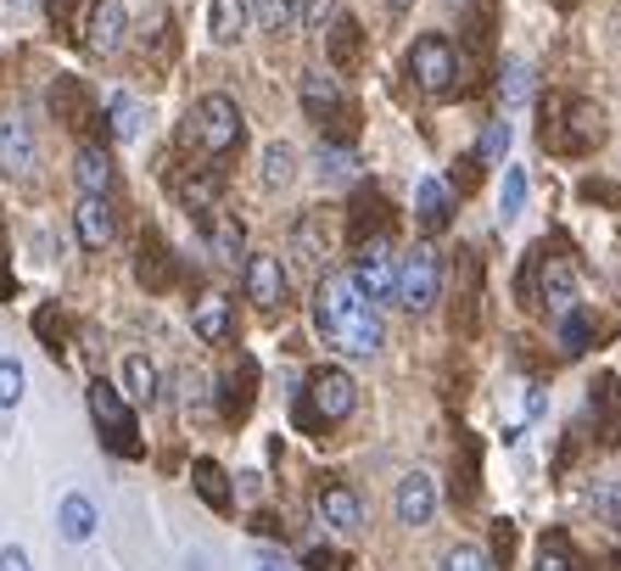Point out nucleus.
<instances>
[{
	"label": "nucleus",
	"instance_id": "obj_1",
	"mask_svg": "<svg viewBox=\"0 0 621 571\" xmlns=\"http://www.w3.org/2000/svg\"><path fill=\"white\" fill-rule=\"evenodd\" d=\"M314 330L342 348L353 359H375L380 348H387V325H380V308L359 292V286L348 275H325L314 286Z\"/></svg>",
	"mask_w": 621,
	"mask_h": 571
},
{
	"label": "nucleus",
	"instance_id": "obj_2",
	"mask_svg": "<svg viewBox=\"0 0 621 571\" xmlns=\"http://www.w3.org/2000/svg\"><path fill=\"white\" fill-rule=\"evenodd\" d=\"M605 113L588 102V95H549L543 102V129L538 140L554 158H588L594 147H605Z\"/></svg>",
	"mask_w": 621,
	"mask_h": 571
},
{
	"label": "nucleus",
	"instance_id": "obj_3",
	"mask_svg": "<svg viewBox=\"0 0 621 571\" xmlns=\"http://www.w3.org/2000/svg\"><path fill=\"white\" fill-rule=\"evenodd\" d=\"M520 303L527 308H549V314H571L577 308V264H571L565 253H554L549 242H538L527 253V264H520Z\"/></svg>",
	"mask_w": 621,
	"mask_h": 571
},
{
	"label": "nucleus",
	"instance_id": "obj_4",
	"mask_svg": "<svg viewBox=\"0 0 621 571\" xmlns=\"http://www.w3.org/2000/svg\"><path fill=\"white\" fill-rule=\"evenodd\" d=\"M353 409H359V381H353L348 370H337V364L308 370L303 393H297V404H292V415H297L303 432H325V426L348 420Z\"/></svg>",
	"mask_w": 621,
	"mask_h": 571
},
{
	"label": "nucleus",
	"instance_id": "obj_5",
	"mask_svg": "<svg viewBox=\"0 0 621 571\" xmlns=\"http://www.w3.org/2000/svg\"><path fill=\"white\" fill-rule=\"evenodd\" d=\"M242 135H247V124H242V107L230 102L224 90H213V95H202L197 107L185 113V129H179V140L185 147H197L202 158H224V152H235L242 147Z\"/></svg>",
	"mask_w": 621,
	"mask_h": 571
},
{
	"label": "nucleus",
	"instance_id": "obj_6",
	"mask_svg": "<svg viewBox=\"0 0 621 571\" xmlns=\"http://www.w3.org/2000/svg\"><path fill=\"white\" fill-rule=\"evenodd\" d=\"M459 73H465V57L448 34H420L409 45V79L425 90V95H454L459 90Z\"/></svg>",
	"mask_w": 621,
	"mask_h": 571
},
{
	"label": "nucleus",
	"instance_id": "obj_7",
	"mask_svg": "<svg viewBox=\"0 0 621 571\" xmlns=\"http://www.w3.org/2000/svg\"><path fill=\"white\" fill-rule=\"evenodd\" d=\"M90 420L95 432H102V443L124 459L140 454V426H134V404L113 387V381H90Z\"/></svg>",
	"mask_w": 621,
	"mask_h": 571
},
{
	"label": "nucleus",
	"instance_id": "obj_8",
	"mask_svg": "<svg viewBox=\"0 0 621 571\" xmlns=\"http://www.w3.org/2000/svg\"><path fill=\"white\" fill-rule=\"evenodd\" d=\"M392 298H398L409 314H425V308L443 298V258H437V247H414V253L403 258Z\"/></svg>",
	"mask_w": 621,
	"mask_h": 571
},
{
	"label": "nucleus",
	"instance_id": "obj_9",
	"mask_svg": "<svg viewBox=\"0 0 621 571\" xmlns=\"http://www.w3.org/2000/svg\"><path fill=\"white\" fill-rule=\"evenodd\" d=\"M297 95H303V113L319 124V129H330V135H353L348 124H353V113H348V95H342V84L330 79V73H319V68H308L303 79H297Z\"/></svg>",
	"mask_w": 621,
	"mask_h": 571
},
{
	"label": "nucleus",
	"instance_id": "obj_10",
	"mask_svg": "<svg viewBox=\"0 0 621 571\" xmlns=\"http://www.w3.org/2000/svg\"><path fill=\"white\" fill-rule=\"evenodd\" d=\"M359 292L380 308L392 303V286H398V269H392V242L387 235H370V242H359V258H353V275H348Z\"/></svg>",
	"mask_w": 621,
	"mask_h": 571
},
{
	"label": "nucleus",
	"instance_id": "obj_11",
	"mask_svg": "<svg viewBox=\"0 0 621 571\" xmlns=\"http://www.w3.org/2000/svg\"><path fill=\"white\" fill-rule=\"evenodd\" d=\"M314 510H319V521H325L330 533H342V538H359L364 533V499L348 482H319Z\"/></svg>",
	"mask_w": 621,
	"mask_h": 571
},
{
	"label": "nucleus",
	"instance_id": "obj_12",
	"mask_svg": "<svg viewBox=\"0 0 621 571\" xmlns=\"http://www.w3.org/2000/svg\"><path fill=\"white\" fill-rule=\"evenodd\" d=\"M129 39V12L124 0H90V23H84V45L95 57H118Z\"/></svg>",
	"mask_w": 621,
	"mask_h": 571
},
{
	"label": "nucleus",
	"instance_id": "obj_13",
	"mask_svg": "<svg viewBox=\"0 0 621 571\" xmlns=\"http://www.w3.org/2000/svg\"><path fill=\"white\" fill-rule=\"evenodd\" d=\"M242 280H247V298H253L263 314L285 308V292H292V280H285V269H280V258H274V253H247Z\"/></svg>",
	"mask_w": 621,
	"mask_h": 571
},
{
	"label": "nucleus",
	"instance_id": "obj_14",
	"mask_svg": "<svg viewBox=\"0 0 621 571\" xmlns=\"http://www.w3.org/2000/svg\"><path fill=\"white\" fill-rule=\"evenodd\" d=\"M34 168H39L34 124L28 118H0V174H7V179H28Z\"/></svg>",
	"mask_w": 621,
	"mask_h": 571
},
{
	"label": "nucleus",
	"instance_id": "obj_15",
	"mask_svg": "<svg viewBox=\"0 0 621 571\" xmlns=\"http://www.w3.org/2000/svg\"><path fill=\"white\" fill-rule=\"evenodd\" d=\"M392 515H398V527H432V515H437V482L425 470H409L398 493H392Z\"/></svg>",
	"mask_w": 621,
	"mask_h": 571
},
{
	"label": "nucleus",
	"instance_id": "obj_16",
	"mask_svg": "<svg viewBox=\"0 0 621 571\" xmlns=\"http://www.w3.org/2000/svg\"><path fill=\"white\" fill-rule=\"evenodd\" d=\"M73 235H79V247H90V253L113 247V235H118L113 202H107V197H79V208H73Z\"/></svg>",
	"mask_w": 621,
	"mask_h": 571
},
{
	"label": "nucleus",
	"instance_id": "obj_17",
	"mask_svg": "<svg viewBox=\"0 0 621 571\" xmlns=\"http://www.w3.org/2000/svg\"><path fill=\"white\" fill-rule=\"evenodd\" d=\"M202 235H208V253H213L219 264H242V258H247V230H242V219H235V213L208 208V213H202Z\"/></svg>",
	"mask_w": 621,
	"mask_h": 571
},
{
	"label": "nucleus",
	"instance_id": "obj_18",
	"mask_svg": "<svg viewBox=\"0 0 621 571\" xmlns=\"http://www.w3.org/2000/svg\"><path fill=\"white\" fill-rule=\"evenodd\" d=\"M414 219H420L425 235H443V230H448V219H454V190H448L437 174H425V179L414 185Z\"/></svg>",
	"mask_w": 621,
	"mask_h": 571
},
{
	"label": "nucleus",
	"instance_id": "obj_19",
	"mask_svg": "<svg viewBox=\"0 0 621 571\" xmlns=\"http://www.w3.org/2000/svg\"><path fill=\"white\" fill-rule=\"evenodd\" d=\"M325 57H330V68H337V73H353L364 62V34H359L353 18L337 12V18L325 23Z\"/></svg>",
	"mask_w": 621,
	"mask_h": 571
},
{
	"label": "nucleus",
	"instance_id": "obj_20",
	"mask_svg": "<svg viewBox=\"0 0 621 571\" xmlns=\"http://www.w3.org/2000/svg\"><path fill=\"white\" fill-rule=\"evenodd\" d=\"M588 415H594L599 443H616L621 438V381L616 375H599L594 387H588Z\"/></svg>",
	"mask_w": 621,
	"mask_h": 571
},
{
	"label": "nucleus",
	"instance_id": "obj_21",
	"mask_svg": "<svg viewBox=\"0 0 621 571\" xmlns=\"http://www.w3.org/2000/svg\"><path fill=\"white\" fill-rule=\"evenodd\" d=\"M292 253H297V264L325 269V258H330V224H325L319 208H308V213L292 224Z\"/></svg>",
	"mask_w": 621,
	"mask_h": 571
},
{
	"label": "nucleus",
	"instance_id": "obj_22",
	"mask_svg": "<svg viewBox=\"0 0 621 571\" xmlns=\"http://www.w3.org/2000/svg\"><path fill=\"white\" fill-rule=\"evenodd\" d=\"M174 190H179V202H185L190 213L202 219V213H208V208L219 202V190H224V174H219V163L208 158L202 168H190V174H185V179H179Z\"/></svg>",
	"mask_w": 621,
	"mask_h": 571
},
{
	"label": "nucleus",
	"instance_id": "obj_23",
	"mask_svg": "<svg viewBox=\"0 0 621 571\" xmlns=\"http://www.w3.org/2000/svg\"><path fill=\"white\" fill-rule=\"evenodd\" d=\"M95 527H102V515H95V499H90V493H68L62 510H57V533H62L68 544H90Z\"/></svg>",
	"mask_w": 621,
	"mask_h": 571
},
{
	"label": "nucleus",
	"instance_id": "obj_24",
	"mask_svg": "<svg viewBox=\"0 0 621 571\" xmlns=\"http://www.w3.org/2000/svg\"><path fill=\"white\" fill-rule=\"evenodd\" d=\"M73 185H79V197H107V190H113V158L102 147H79Z\"/></svg>",
	"mask_w": 621,
	"mask_h": 571
},
{
	"label": "nucleus",
	"instance_id": "obj_25",
	"mask_svg": "<svg viewBox=\"0 0 621 571\" xmlns=\"http://www.w3.org/2000/svg\"><path fill=\"white\" fill-rule=\"evenodd\" d=\"M190 482H197V499H202L208 510H219V515H230V510H235L230 476H224V465H219V459H197V465H190Z\"/></svg>",
	"mask_w": 621,
	"mask_h": 571
},
{
	"label": "nucleus",
	"instance_id": "obj_26",
	"mask_svg": "<svg viewBox=\"0 0 621 571\" xmlns=\"http://www.w3.org/2000/svg\"><path fill=\"white\" fill-rule=\"evenodd\" d=\"M134 275H140V286H147V292H168V286H174V264H168V247H163L157 230H147V242H140Z\"/></svg>",
	"mask_w": 621,
	"mask_h": 571
},
{
	"label": "nucleus",
	"instance_id": "obj_27",
	"mask_svg": "<svg viewBox=\"0 0 621 571\" xmlns=\"http://www.w3.org/2000/svg\"><path fill=\"white\" fill-rule=\"evenodd\" d=\"M107 129L118 140H140V129H147V102H140L134 90H113L107 95Z\"/></svg>",
	"mask_w": 621,
	"mask_h": 571
},
{
	"label": "nucleus",
	"instance_id": "obj_28",
	"mask_svg": "<svg viewBox=\"0 0 621 571\" xmlns=\"http://www.w3.org/2000/svg\"><path fill=\"white\" fill-rule=\"evenodd\" d=\"M247 0H208V39L213 45H235L247 34Z\"/></svg>",
	"mask_w": 621,
	"mask_h": 571
},
{
	"label": "nucleus",
	"instance_id": "obj_29",
	"mask_svg": "<svg viewBox=\"0 0 621 571\" xmlns=\"http://www.w3.org/2000/svg\"><path fill=\"white\" fill-rule=\"evenodd\" d=\"M157 393H163L157 364H152L147 353H129V359H124V398H129V404H157Z\"/></svg>",
	"mask_w": 621,
	"mask_h": 571
},
{
	"label": "nucleus",
	"instance_id": "obj_30",
	"mask_svg": "<svg viewBox=\"0 0 621 571\" xmlns=\"http://www.w3.org/2000/svg\"><path fill=\"white\" fill-rule=\"evenodd\" d=\"M190 330H197L202 342H213V348H219V342H230V330H235V325H230V303H224L219 292H213V298H202L197 308H190Z\"/></svg>",
	"mask_w": 621,
	"mask_h": 571
},
{
	"label": "nucleus",
	"instance_id": "obj_31",
	"mask_svg": "<svg viewBox=\"0 0 621 571\" xmlns=\"http://www.w3.org/2000/svg\"><path fill=\"white\" fill-rule=\"evenodd\" d=\"M253 375H258L253 359H242V364L224 375V415H230V420H242V415L253 409Z\"/></svg>",
	"mask_w": 621,
	"mask_h": 571
},
{
	"label": "nucleus",
	"instance_id": "obj_32",
	"mask_svg": "<svg viewBox=\"0 0 621 571\" xmlns=\"http://www.w3.org/2000/svg\"><path fill=\"white\" fill-rule=\"evenodd\" d=\"M292 179H297V152L285 147V140H269V147H263V185L269 190H285Z\"/></svg>",
	"mask_w": 621,
	"mask_h": 571
},
{
	"label": "nucleus",
	"instance_id": "obj_33",
	"mask_svg": "<svg viewBox=\"0 0 621 571\" xmlns=\"http://www.w3.org/2000/svg\"><path fill=\"white\" fill-rule=\"evenodd\" d=\"M247 18L263 34H285V28L297 23V0H247Z\"/></svg>",
	"mask_w": 621,
	"mask_h": 571
},
{
	"label": "nucleus",
	"instance_id": "obj_34",
	"mask_svg": "<svg viewBox=\"0 0 621 571\" xmlns=\"http://www.w3.org/2000/svg\"><path fill=\"white\" fill-rule=\"evenodd\" d=\"M499 95H504V107H520V102H527V95H532V62L509 57L504 73H499Z\"/></svg>",
	"mask_w": 621,
	"mask_h": 571
},
{
	"label": "nucleus",
	"instance_id": "obj_35",
	"mask_svg": "<svg viewBox=\"0 0 621 571\" xmlns=\"http://www.w3.org/2000/svg\"><path fill=\"white\" fill-rule=\"evenodd\" d=\"M527 208V168H504V185H499V219H520Z\"/></svg>",
	"mask_w": 621,
	"mask_h": 571
},
{
	"label": "nucleus",
	"instance_id": "obj_36",
	"mask_svg": "<svg viewBox=\"0 0 621 571\" xmlns=\"http://www.w3.org/2000/svg\"><path fill=\"white\" fill-rule=\"evenodd\" d=\"M51 107H57V118L62 124H84V84L79 79H57V90H51Z\"/></svg>",
	"mask_w": 621,
	"mask_h": 571
},
{
	"label": "nucleus",
	"instance_id": "obj_37",
	"mask_svg": "<svg viewBox=\"0 0 621 571\" xmlns=\"http://www.w3.org/2000/svg\"><path fill=\"white\" fill-rule=\"evenodd\" d=\"M594 515L605 521V527H616L621 533V476H605V482H594Z\"/></svg>",
	"mask_w": 621,
	"mask_h": 571
},
{
	"label": "nucleus",
	"instance_id": "obj_38",
	"mask_svg": "<svg viewBox=\"0 0 621 571\" xmlns=\"http://www.w3.org/2000/svg\"><path fill=\"white\" fill-rule=\"evenodd\" d=\"M380 213H387V197H380V190H359V197H353V242H364L370 224H375V230L387 224Z\"/></svg>",
	"mask_w": 621,
	"mask_h": 571
},
{
	"label": "nucleus",
	"instance_id": "obj_39",
	"mask_svg": "<svg viewBox=\"0 0 621 571\" xmlns=\"http://www.w3.org/2000/svg\"><path fill=\"white\" fill-rule=\"evenodd\" d=\"M509 140H515V129H509L504 118L482 124V140H476V158H482V163H504V152H509Z\"/></svg>",
	"mask_w": 621,
	"mask_h": 571
},
{
	"label": "nucleus",
	"instance_id": "obj_40",
	"mask_svg": "<svg viewBox=\"0 0 621 571\" xmlns=\"http://www.w3.org/2000/svg\"><path fill=\"white\" fill-rule=\"evenodd\" d=\"M353 152L348 147H337V140H330V147H319V179L325 185H342V179H353Z\"/></svg>",
	"mask_w": 621,
	"mask_h": 571
},
{
	"label": "nucleus",
	"instance_id": "obj_41",
	"mask_svg": "<svg viewBox=\"0 0 621 571\" xmlns=\"http://www.w3.org/2000/svg\"><path fill=\"white\" fill-rule=\"evenodd\" d=\"M532 571H577V555H571V544L554 533V538H543V544H538V560H532Z\"/></svg>",
	"mask_w": 621,
	"mask_h": 571
},
{
	"label": "nucleus",
	"instance_id": "obj_42",
	"mask_svg": "<svg viewBox=\"0 0 621 571\" xmlns=\"http://www.w3.org/2000/svg\"><path fill=\"white\" fill-rule=\"evenodd\" d=\"M23 387H28V375L17 359H0V409H17L23 404Z\"/></svg>",
	"mask_w": 621,
	"mask_h": 571
},
{
	"label": "nucleus",
	"instance_id": "obj_43",
	"mask_svg": "<svg viewBox=\"0 0 621 571\" xmlns=\"http://www.w3.org/2000/svg\"><path fill=\"white\" fill-rule=\"evenodd\" d=\"M565 325H560V342H565V353H583L588 348V337H594V319L588 314H577V308H571V314H560Z\"/></svg>",
	"mask_w": 621,
	"mask_h": 571
},
{
	"label": "nucleus",
	"instance_id": "obj_44",
	"mask_svg": "<svg viewBox=\"0 0 621 571\" xmlns=\"http://www.w3.org/2000/svg\"><path fill=\"white\" fill-rule=\"evenodd\" d=\"M443 571H499L482 549H470V544H459V549H448V560H443Z\"/></svg>",
	"mask_w": 621,
	"mask_h": 571
},
{
	"label": "nucleus",
	"instance_id": "obj_45",
	"mask_svg": "<svg viewBox=\"0 0 621 571\" xmlns=\"http://www.w3.org/2000/svg\"><path fill=\"white\" fill-rule=\"evenodd\" d=\"M297 18H303V28L325 34V23L337 18V0H297Z\"/></svg>",
	"mask_w": 621,
	"mask_h": 571
},
{
	"label": "nucleus",
	"instance_id": "obj_46",
	"mask_svg": "<svg viewBox=\"0 0 621 571\" xmlns=\"http://www.w3.org/2000/svg\"><path fill=\"white\" fill-rule=\"evenodd\" d=\"M493 566H509L515 560V521H493Z\"/></svg>",
	"mask_w": 621,
	"mask_h": 571
},
{
	"label": "nucleus",
	"instance_id": "obj_47",
	"mask_svg": "<svg viewBox=\"0 0 621 571\" xmlns=\"http://www.w3.org/2000/svg\"><path fill=\"white\" fill-rule=\"evenodd\" d=\"M303 560H308V571H342V555L337 549H308Z\"/></svg>",
	"mask_w": 621,
	"mask_h": 571
},
{
	"label": "nucleus",
	"instance_id": "obj_48",
	"mask_svg": "<svg viewBox=\"0 0 621 571\" xmlns=\"http://www.w3.org/2000/svg\"><path fill=\"white\" fill-rule=\"evenodd\" d=\"M476 174H482V158H476V152H470L465 163H454V185H459V190H470V185H476Z\"/></svg>",
	"mask_w": 621,
	"mask_h": 571
},
{
	"label": "nucleus",
	"instance_id": "obj_49",
	"mask_svg": "<svg viewBox=\"0 0 621 571\" xmlns=\"http://www.w3.org/2000/svg\"><path fill=\"white\" fill-rule=\"evenodd\" d=\"M0 571H34V566H28V549L7 544V549H0Z\"/></svg>",
	"mask_w": 621,
	"mask_h": 571
},
{
	"label": "nucleus",
	"instance_id": "obj_50",
	"mask_svg": "<svg viewBox=\"0 0 621 571\" xmlns=\"http://www.w3.org/2000/svg\"><path fill=\"white\" fill-rule=\"evenodd\" d=\"M543 409H549V398H543V387H527V415H532V420H538V415H543Z\"/></svg>",
	"mask_w": 621,
	"mask_h": 571
},
{
	"label": "nucleus",
	"instance_id": "obj_51",
	"mask_svg": "<svg viewBox=\"0 0 621 571\" xmlns=\"http://www.w3.org/2000/svg\"><path fill=\"white\" fill-rule=\"evenodd\" d=\"M610 45L621 51V7H616V18H610Z\"/></svg>",
	"mask_w": 621,
	"mask_h": 571
},
{
	"label": "nucleus",
	"instance_id": "obj_52",
	"mask_svg": "<svg viewBox=\"0 0 621 571\" xmlns=\"http://www.w3.org/2000/svg\"><path fill=\"white\" fill-rule=\"evenodd\" d=\"M387 7H392V12H409V7H414V0H387Z\"/></svg>",
	"mask_w": 621,
	"mask_h": 571
},
{
	"label": "nucleus",
	"instance_id": "obj_53",
	"mask_svg": "<svg viewBox=\"0 0 621 571\" xmlns=\"http://www.w3.org/2000/svg\"><path fill=\"white\" fill-rule=\"evenodd\" d=\"M258 571H280V566H258Z\"/></svg>",
	"mask_w": 621,
	"mask_h": 571
},
{
	"label": "nucleus",
	"instance_id": "obj_54",
	"mask_svg": "<svg viewBox=\"0 0 621 571\" xmlns=\"http://www.w3.org/2000/svg\"><path fill=\"white\" fill-rule=\"evenodd\" d=\"M12 7H28V0H12Z\"/></svg>",
	"mask_w": 621,
	"mask_h": 571
},
{
	"label": "nucleus",
	"instance_id": "obj_55",
	"mask_svg": "<svg viewBox=\"0 0 621 571\" xmlns=\"http://www.w3.org/2000/svg\"><path fill=\"white\" fill-rule=\"evenodd\" d=\"M560 7H571V0H560Z\"/></svg>",
	"mask_w": 621,
	"mask_h": 571
},
{
	"label": "nucleus",
	"instance_id": "obj_56",
	"mask_svg": "<svg viewBox=\"0 0 621 571\" xmlns=\"http://www.w3.org/2000/svg\"><path fill=\"white\" fill-rule=\"evenodd\" d=\"M454 7H459V0H454Z\"/></svg>",
	"mask_w": 621,
	"mask_h": 571
}]
</instances>
